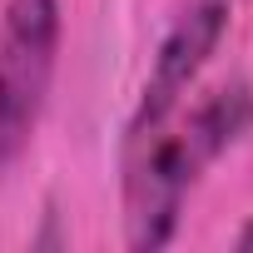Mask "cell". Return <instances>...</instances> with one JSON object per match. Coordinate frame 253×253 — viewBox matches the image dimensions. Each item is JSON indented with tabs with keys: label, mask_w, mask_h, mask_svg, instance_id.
<instances>
[{
	"label": "cell",
	"mask_w": 253,
	"mask_h": 253,
	"mask_svg": "<svg viewBox=\"0 0 253 253\" xmlns=\"http://www.w3.org/2000/svg\"><path fill=\"white\" fill-rule=\"evenodd\" d=\"M223 35H228V5H223V0H194V5L169 25V35L154 50L149 80L139 89V104L129 114L124 139L149 134L154 124H164L169 114H179L184 94L194 89V80L204 75V65L213 60V50H218Z\"/></svg>",
	"instance_id": "cell-3"
},
{
	"label": "cell",
	"mask_w": 253,
	"mask_h": 253,
	"mask_svg": "<svg viewBox=\"0 0 253 253\" xmlns=\"http://www.w3.org/2000/svg\"><path fill=\"white\" fill-rule=\"evenodd\" d=\"M60 0H5L0 15V164H15L45 119L60 65Z\"/></svg>",
	"instance_id": "cell-2"
},
{
	"label": "cell",
	"mask_w": 253,
	"mask_h": 253,
	"mask_svg": "<svg viewBox=\"0 0 253 253\" xmlns=\"http://www.w3.org/2000/svg\"><path fill=\"white\" fill-rule=\"evenodd\" d=\"M233 248H238V253H253V218H248V223L233 233Z\"/></svg>",
	"instance_id": "cell-4"
},
{
	"label": "cell",
	"mask_w": 253,
	"mask_h": 253,
	"mask_svg": "<svg viewBox=\"0 0 253 253\" xmlns=\"http://www.w3.org/2000/svg\"><path fill=\"white\" fill-rule=\"evenodd\" d=\"M253 129V84L228 80L209 89L184 119L124 139V238L129 248H164L179 233L184 204L243 134Z\"/></svg>",
	"instance_id": "cell-1"
}]
</instances>
